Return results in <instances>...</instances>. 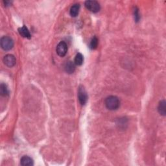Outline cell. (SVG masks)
<instances>
[{
  "mask_svg": "<svg viewBox=\"0 0 166 166\" xmlns=\"http://www.w3.org/2000/svg\"><path fill=\"white\" fill-rule=\"evenodd\" d=\"M105 106L110 110H116L120 106V101L118 98L114 95L107 97L105 99Z\"/></svg>",
  "mask_w": 166,
  "mask_h": 166,
  "instance_id": "cell-1",
  "label": "cell"
},
{
  "mask_svg": "<svg viewBox=\"0 0 166 166\" xmlns=\"http://www.w3.org/2000/svg\"><path fill=\"white\" fill-rule=\"evenodd\" d=\"M1 44V47L3 50L5 51H9L12 49L14 46V42L11 38L5 36H3L0 41Z\"/></svg>",
  "mask_w": 166,
  "mask_h": 166,
  "instance_id": "cell-2",
  "label": "cell"
},
{
  "mask_svg": "<svg viewBox=\"0 0 166 166\" xmlns=\"http://www.w3.org/2000/svg\"><path fill=\"white\" fill-rule=\"evenodd\" d=\"M85 7L90 11L93 13L98 12L100 10V5L99 3L96 1H92V0H89L85 2Z\"/></svg>",
  "mask_w": 166,
  "mask_h": 166,
  "instance_id": "cell-3",
  "label": "cell"
},
{
  "mask_svg": "<svg viewBox=\"0 0 166 166\" xmlns=\"http://www.w3.org/2000/svg\"><path fill=\"white\" fill-rule=\"evenodd\" d=\"M78 99L79 102H80V103L82 105H84L88 101V97L87 92H86L84 88L82 86H81L79 88Z\"/></svg>",
  "mask_w": 166,
  "mask_h": 166,
  "instance_id": "cell-4",
  "label": "cell"
},
{
  "mask_svg": "<svg viewBox=\"0 0 166 166\" xmlns=\"http://www.w3.org/2000/svg\"><path fill=\"white\" fill-rule=\"evenodd\" d=\"M56 51L58 56L61 57H64L65 55H66L68 51V46L66 43L63 41L60 42L57 45Z\"/></svg>",
  "mask_w": 166,
  "mask_h": 166,
  "instance_id": "cell-5",
  "label": "cell"
},
{
  "mask_svg": "<svg viewBox=\"0 0 166 166\" xmlns=\"http://www.w3.org/2000/svg\"><path fill=\"white\" fill-rule=\"evenodd\" d=\"M3 61L7 66H8L9 68H12L13 66H15L16 62L15 57L11 54L5 55L4 58H3Z\"/></svg>",
  "mask_w": 166,
  "mask_h": 166,
  "instance_id": "cell-6",
  "label": "cell"
},
{
  "mask_svg": "<svg viewBox=\"0 0 166 166\" xmlns=\"http://www.w3.org/2000/svg\"><path fill=\"white\" fill-rule=\"evenodd\" d=\"M20 164L23 166H32L34 165V162L32 158L27 156H24L20 160Z\"/></svg>",
  "mask_w": 166,
  "mask_h": 166,
  "instance_id": "cell-7",
  "label": "cell"
},
{
  "mask_svg": "<svg viewBox=\"0 0 166 166\" xmlns=\"http://www.w3.org/2000/svg\"><path fill=\"white\" fill-rule=\"evenodd\" d=\"M18 31L20 35H22L23 37L27 38V39H30L31 38V33L26 26L23 25L22 27H20V28H19L18 29Z\"/></svg>",
  "mask_w": 166,
  "mask_h": 166,
  "instance_id": "cell-8",
  "label": "cell"
},
{
  "mask_svg": "<svg viewBox=\"0 0 166 166\" xmlns=\"http://www.w3.org/2000/svg\"><path fill=\"white\" fill-rule=\"evenodd\" d=\"M158 112L160 113L162 116H165L166 114V102L165 100H162L159 103L158 107Z\"/></svg>",
  "mask_w": 166,
  "mask_h": 166,
  "instance_id": "cell-9",
  "label": "cell"
},
{
  "mask_svg": "<svg viewBox=\"0 0 166 166\" xmlns=\"http://www.w3.org/2000/svg\"><path fill=\"white\" fill-rule=\"evenodd\" d=\"M64 69H65V71H66L68 74H73L75 70V64L73 63V62L71 61H69L66 64Z\"/></svg>",
  "mask_w": 166,
  "mask_h": 166,
  "instance_id": "cell-10",
  "label": "cell"
},
{
  "mask_svg": "<svg viewBox=\"0 0 166 166\" xmlns=\"http://www.w3.org/2000/svg\"><path fill=\"white\" fill-rule=\"evenodd\" d=\"M79 10H80V5L78 3L72 5L70 9V15L72 17H76L79 15Z\"/></svg>",
  "mask_w": 166,
  "mask_h": 166,
  "instance_id": "cell-11",
  "label": "cell"
},
{
  "mask_svg": "<svg viewBox=\"0 0 166 166\" xmlns=\"http://www.w3.org/2000/svg\"><path fill=\"white\" fill-rule=\"evenodd\" d=\"M84 58L83 55L81 53H77L75 57V64L77 66H81L83 64Z\"/></svg>",
  "mask_w": 166,
  "mask_h": 166,
  "instance_id": "cell-12",
  "label": "cell"
},
{
  "mask_svg": "<svg viewBox=\"0 0 166 166\" xmlns=\"http://www.w3.org/2000/svg\"><path fill=\"white\" fill-rule=\"evenodd\" d=\"M9 90L8 88L7 87V86L5 84H2L0 85V93L2 96L6 97L9 95Z\"/></svg>",
  "mask_w": 166,
  "mask_h": 166,
  "instance_id": "cell-13",
  "label": "cell"
},
{
  "mask_svg": "<svg viewBox=\"0 0 166 166\" xmlns=\"http://www.w3.org/2000/svg\"><path fill=\"white\" fill-rule=\"evenodd\" d=\"M98 46V39L96 36H94L92 39L90 44V47L92 50H95Z\"/></svg>",
  "mask_w": 166,
  "mask_h": 166,
  "instance_id": "cell-14",
  "label": "cell"
},
{
  "mask_svg": "<svg viewBox=\"0 0 166 166\" xmlns=\"http://www.w3.org/2000/svg\"><path fill=\"white\" fill-rule=\"evenodd\" d=\"M134 20H136V22H139V20L140 19V14H139V10L137 7H135L134 10Z\"/></svg>",
  "mask_w": 166,
  "mask_h": 166,
  "instance_id": "cell-15",
  "label": "cell"
}]
</instances>
